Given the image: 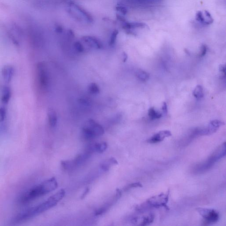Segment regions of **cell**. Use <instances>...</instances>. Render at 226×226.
<instances>
[{"mask_svg":"<svg viewBox=\"0 0 226 226\" xmlns=\"http://www.w3.org/2000/svg\"><path fill=\"white\" fill-rule=\"evenodd\" d=\"M58 186L56 179L51 178L27 191L20 198V202L28 203L56 190Z\"/></svg>","mask_w":226,"mask_h":226,"instance_id":"obj_1","label":"cell"},{"mask_svg":"<svg viewBox=\"0 0 226 226\" xmlns=\"http://www.w3.org/2000/svg\"><path fill=\"white\" fill-rule=\"evenodd\" d=\"M57 202L49 198L47 200L40 204L30 208L19 213L16 216L15 221L17 223L21 222L32 219L40 214L55 207L57 205Z\"/></svg>","mask_w":226,"mask_h":226,"instance_id":"obj_2","label":"cell"},{"mask_svg":"<svg viewBox=\"0 0 226 226\" xmlns=\"http://www.w3.org/2000/svg\"><path fill=\"white\" fill-rule=\"evenodd\" d=\"M169 191L166 193H162L150 197L145 203L137 208V210L142 212L148 208H158L162 207L167 208L166 204L168 203L169 197Z\"/></svg>","mask_w":226,"mask_h":226,"instance_id":"obj_3","label":"cell"},{"mask_svg":"<svg viewBox=\"0 0 226 226\" xmlns=\"http://www.w3.org/2000/svg\"><path fill=\"white\" fill-rule=\"evenodd\" d=\"M226 149V143L224 142L218 149L216 150L215 152L206 161L198 166L197 171L202 172L206 171L211 168L216 162L225 155Z\"/></svg>","mask_w":226,"mask_h":226,"instance_id":"obj_4","label":"cell"},{"mask_svg":"<svg viewBox=\"0 0 226 226\" xmlns=\"http://www.w3.org/2000/svg\"><path fill=\"white\" fill-rule=\"evenodd\" d=\"M197 210L208 224L216 223L219 220L220 214L216 210L201 208H197Z\"/></svg>","mask_w":226,"mask_h":226,"instance_id":"obj_5","label":"cell"},{"mask_svg":"<svg viewBox=\"0 0 226 226\" xmlns=\"http://www.w3.org/2000/svg\"><path fill=\"white\" fill-rule=\"evenodd\" d=\"M224 123L218 120H214L211 121L209 125L206 128L198 130L195 132L196 134L200 135H208L215 133L220 127L224 125Z\"/></svg>","mask_w":226,"mask_h":226,"instance_id":"obj_6","label":"cell"},{"mask_svg":"<svg viewBox=\"0 0 226 226\" xmlns=\"http://www.w3.org/2000/svg\"><path fill=\"white\" fill-rule=\"evenodd\" d=\"M38 75L39 82L42 87L46 89L49 84V77L44 63L40 62L37 65Z\"/></svg>","mask_w":226,"mask_h":226,"instance_id":"obj_7","label":"cell"},{"mask_svg":"<svg viewBox=\"0 0 226 226\" xmlns=\"http://www.w3.org/2000/svg\"><path fill=\"white\" fill-rule=\"evenodd\" d=\"M155 219V215L150 213L142 216H136L132 219V222L140 226H147L152 224Z\"/></svg>","mask_w":226,"mask_h":226,"instance_id":"obj_8","label":"cell"},{"mask_svg":"<svg viewBox=\"0 0 226 226\" xmlns=\"http://www.w3.org/2000/svg\"><path fill=\"white\" fill-rule=\"evenodd\" d=\"M171 133L170 131H161L152 136L147 141V142L150 144H155L162 142L166 138L171 137Z\"/></svg>","mask_w":226,"mask_h":226,"instance_id":"obj_9","label":"cell"},{"mask_svg":"<svg viewBox=\"0 0 226 226\" xmlns=\"http://www.w3.org/2000/svg\"><path fill=\"white\" fill-rule=\"evenodd\" d=\"M89 127L92 130L96 137L101 136L104 135V130L102 125L96 122L93 119L89 120L88 121Z\"/></svg>","mask_w":226,"mask_h":226,"instance_id":"obj_10","label":"cell"},{"mask_svg":"<svg viewBox=\"0 0 226 226\" xmlns=\"http://www.w3.org/2000/svg\"><path fill=\"white\" fill-rule=\"evenodd\" d=\"M83 41L88 44L89 46L97 49H100L103 47V45L101 42L98 39L94 37L87 36L84 37L82 38Z\"/></svg>","mask_w":226,"mask_h":226,"instance_id":"obj_11","label":"cell"},{"mask_svg":"<svg viewBox=\"0 0 226 226\" xmlns=\"http://www.w3.org/2000/svg\"><path fill=\"white\" fill-rule=\"evenodd\" d=\"M14 68L11 65H6L2 69V75L6 82H10L14 74Z\"/></svg>","mask_w":226,"mask_h":226,"instance_id":"obj_12","label":"cell"},{"mask_svg":"<svg viewBox=\"0 0 226 226\" xmlns=\"http://www.w3.org/2000/svg\"><path fill=\"white\" fill-rule=\"evenodd\" d=\"M11 97V89L9 87L7 86H4L1 90V101L3 104H6L10 101Z\"/></svg>","mask_w":226,"mask_h":226,"instance_id":"obj_13","label":"cell"},{"mask_svg":"<svg viewBox=\"0 0 226 226\" xmlns=\"http://www.w3.org/2000/svg\"><path fill=\"white\" fill-rule=\"evenodd\" d=\"M47 114L50 125L52 127H55L58 122V116L56 111L53 109H49Z\"/></svg>","mask_w":226,"mask_h":226,"instance_id":"obj_14","label":"cell"},{"mask_svg":"<svg viewBox=\"0 0 226 226\" xmlns=\"http://www.w3.org/2000/svg\"><path fill=\"white\" fill-rule=\"evenodd\" d=\"M82 134L84 138L86 140H92L96 137V136L95 135L93 132L88 126L84 127L83 128Z\"/></svg>","mask_w":226,"mask_h":226,"instance_id":"obj_15","label":"cell"},{"mask_svg":"<svg viewBox=\"0 0 226 226\" xmlns=\"http://www.w3.org/2000/svg\"><path fill=\"white\" fill-rule=\"evenodd\" d=\"M136 77L142 81L146 82L148 80L149 78V74L146 72L142 70L138 69L135 72Z\"/></svg>","mask_w":226,"mask_h":226,"instance_id":"obj_16","label":"cell"},{"mask_svg":"<svg viewBox=\"0 0 226 226\" xmlns=\"http://www.w3.org/2000/svg\"><path fill=\"white\" fill-rule=\"evenodd\" d=\"M94 152L103 153L106 151L107 149V145L106 142L101 143H95L93 144Z\"/></svg>","mask_w":226,"mask_h":226,"instance_id":"obj_17","label":"cell"},{"mask_svg":"<svg viewBox=\"0 0 226 226\" xmlns=\"http://www.w3.org/2000/svg\"><path fill=\"white\" fill-rule=\"evenodd\" d=\"M65 192L64 189H61L60 191H58L57 193L52 195V196L49 197L50 199L54 200L55 202H59L60 200H61L63 197L65 196Z\"/></svg>","mask_w":226,"mask_h":226,"instance_id":"obj_18","label":"cell"},{"mask_svg":"<svg viewBox=\"0 0 226 226\" xmlns=\"http://www.w3.org/2000/svg\"><path fill=\"white\" fill-rule=\"evenodd\" d=\"M193 95L197 100H200L203 97V89L200 85H197L194 89L193 92Z\"/></svg>","mask_w":226,"mask_h":226,"instance_id":"obj_19","label":"cell"},{"mask_svg":"<svg viewBox=\"0 0 226 226\" xmlns=\"http://www.w3.org/2000/svg\"><path fill=\"white\" fill-rule=\"evenodd\" d=\"M148 114L150 118L152 120L159 119L162 117V114L157 112L153 107H151L149 109Z\"/></svg>","mask_w":226,"mask_h":226,"instance_id":"obj_20","label":"cell"},{"mask_svg":"<svg viewBox=\"0 0 226 226\" xmlns=\"http://www.w3.org/2000/svg\"><path fill=\"white\" fill-rule=\"evenodd\" d=\"M88 90L92 94H97L100 93V89L98 85L95 83L90 84L88 86Z\"/></svg>","mask_w":226,"mask_h":226,"instance_id":"obj_21","label":"cell"},{"mask_svg":"<svg viewBox=\"0 0 226 226\" xmlns=\"http://www.w3.org/2000/svg\"><path fill=\"white\" fill-rule=\"evenodd\" d=\"M61 164L63 168L66 170H70L75 168L72 160L62 161L61 162Z\"/></svg>","mask_w":226,"mask_h":226,"instance_id":"obj_22","label":"cell"},{"mask_svg":"<svg viewBox=\"0 0 226 226\" xmlns=\"http://www.w3.org/2000/svg\"><path fill=\"white\" fill-rule=\"evenodd\" d=\"M118 31L117 30H114L112 32L110 36V41H109V45L113 46L116 43L117 38L118 35Z\"/></svg>","mask_w":226,"mask_h":226,"instance_id":"obj_23","label":"cell"},{"mask_svg":"<svg viewBox=\"0 0 226 226\" xmlns=\"http://www.w3.org/2000/svg\"><path fill=\"white\" fill-rule=\"evenodd\" d=\"M196 18L197 21H199V22L203 23V24L207 25L206 19L203 17V13L202 12H200V11L197 12V14H196Z\"/></svg>","mask_w":226,"mask_h":226,"instance_id":"obj_24","label":"cell"},{"mask_svg":"<svg viewBox=\"0 0 226 226\" xmlns=\"http://www.w3.org/2000/svg\"><path fill=\"white\" fill-rule=\"evenodd\" d=\"M112 164L110 160H108L104 162L103 163H101L100 167L104 171H107L109 170L110 169V165Z\"/></svg>","mask_w":226,"mask_h":226,"instance_id":"obj_25","label":"cell"},{"mask_svg":"<svg viewBox=\"0 0 226 226\" xmlns=\"http://www.w3.org/2000/svg\"><path fill=\"white\" fill-rule=\"evenodd\" d=\"M74 47L76 50L79 53H83L84 51V47L81 43L80 42H76L75 43Z\"/></svg>","mask_w":226,"mask_h":226,"instance_id":"obj_26","label":"cell"},{"mask_svg":"<svg viewBox=\"0 0 226 226\" xmlns=\"http://www.w3.org/2000/svg\"><path fill=\"white\" fill-rule=\"evenodd\" d=\"M142 187H143V186H142V184H141V183L138 182V183H133L129 184V185L128 186L125 188V190H129V189H132V188L138 187L141 188Z\"/></svg>","mask_w":226,"mask_h":226,"instance_id":"obj_27","label":"cell"},{"mask_svg":"<svg viewBox=\"0 0 226 226\" xmlns=\"http://www.w3.org/2000/svg\"><path fill=\"white\" fill-rule=\"evenodd\" d=\"M116 10L123 15L126 14L128 12L127 9H126V7L122 6H120V5L117 6Z\"/></svg>","mask_w":226,"mask_h":226,"instance_id":"obj_28","label":"cell"},{"mask_svg":"<svg viewBox=\"0 0 226 226\" xmlns=\"http://www.w3.org/2000/svg\"><path fill=\"white\" fill-rule=\"evenodd\" d=\"M79 102L80 104H82V105H84L85 106H89L90 104V100H89L88 98H84V97L79 99Z\"/></svg>","mask_w":226,"mask_h":226,"instance_id":"obj_29","label":"cell"},{"mask_svg":"<svg viewBox=\"0 0 226 226\" xmlns=\"http://www.w3.org/2000/svg\"><path fill=\"white\" fill-rule=\"evenodd\" d=\"M204 14H205L206 17H207V19H206V22H207V25L212 23L214 20L213 19H212V17L210 13H209V12H208L207 11H204Z\"/></svg>","mask_w":226,"mask_h":226,"instance_id":"obj_30","label":"cell"},{"mask_svg":"<svg viewBox=\"0 0 226 226\" xmlns=\"http://www.w3.org/2000/svg\"><path fill=\"white\" fill-rule=\"evenodd\" d=\"M6 117V110L5 108L0 107V121L2 122Z\"/></svg>","mask_w":226,"mask_h":226,"instance_id":"obj_31","label":"cell"},{"mask_svg":"<svg viewBox=\"0 0 226 226\" xmlns=\"http://www.w3.org/2000/svg\"><path fill=\"white\" fill-rule=\"evenodd\" d=\"M107 208H108V206H106L98 209L96 212V215L100 216L103 214L107 210Z\"/></svg>","mask_w":226,"mask_h":226,"instance_id":"obj_32","label":"cell"},{"mask_svg":"<svg viewBox=\"0 0 226 226\" xmlns=\"http://www.w3.org/2000/svg\"><path fill=\"white\" fill-rule=\"evenodd\" d=\"M207 48L206 45H202L200 48V57H202L206 55V52H207Z\"/></svg>","mask_w":226,"mask_h":226,"instance_id":"obj_33","label":"cell"},{"mask_svg":"<svg viewBox=\"0 0 226 226\" xmlns=\"http://www.w3.org/2000/svg\"><path fill=\"white\" fill-rule=\"evenodd\" d=\"M162 110L163 111V114L166 115L167 113V112H168V110H167V104L165 102H163V104H162Z\"/></svg>","mask_w":226,"mask_h":226,"instance_id":"obj_34","label":"cell"},{"mask_svg":"<svg viewBox=\"0 0 226 226\" xmlns=\"http://www.w3.org/2000/svg\"><path fill=\"white\" fill-rule=\"evenodd\" d=\"M121 195H122V193H121V191L119 189H117L116 196L117 199H118L120 198L121 197Z\"/></svg>","mask_w":226,"mask_h":226,"instance_id":"obj_35","label":"cell"},{"mask_svg":"<svg viewBox=\"0 0 226 226\" xmlns=\"http://www.w3.org/2000/svg\"><path fill=\"white\" fill-rule=\"evenodd\" d=\"M219 69L220 71L221 72H222L224 73V74H225V71H226V66L225 65H220L219 67Z\"/></svg>","mask_w":226,"mask_h":226,"instance_id":"obj_36","label":"cell"},{"mask_svg":"<svg viewBox=\"0 0 226 226\" xmlns=\"http://www.w3.org/2000/svg\"><path fill=\"white\" fill-rule=\"evenodd\" d=\"M122 56L123 61V62H126L128 58L127 54L125 52H123L122 54Z\"/></svg>","mask_w":226,"mask_h":226,"instance_id":"obj_37","label":"cell"},{"mask_svg":"<svg viewBox=\"0 0 226 226\" xmlns=\"http://www.w3.org/2000/svg\"><path fill=\"white\" fill-rule=\"evenodd\" d=\"M89 191V189L88 188H87V189H86L84 193L82 195V199L84 198V197H86V196L88 193Z\"/></svg>","mask_w":226,"mask_h":226,"instance_id":"obj_38","label":"cell"},{"mask_svg":"<svg viewBox=\"0 0 226 226\" xmlns=\"http://www.w3.org/2000/svg\"><path fill=\"white\" fill-rule=\"evenodd\" d=\"M109 160H110V162H111V163H112V164H118V162H117V161L116 159H115V158H110V159H109Z\"/></svg>","mask_w":226,"mask_h":226,"instance_id":"obj_39","label":"cell"},{"mask_svg":"<svg viewBox=\"0 0 226 226\" xmlns=\"http://www.w3.org/2000/svg\"><path fill=\"white\" fill-rule=\"evenodd\" d=\"M56 31L58 33H61L63 31V29L61 27L58 26L56 28Z\"/></svg>","mask_w":226,"mask_h":226,"instance_id":"obj_40","label":"cell"}]
</instances>
